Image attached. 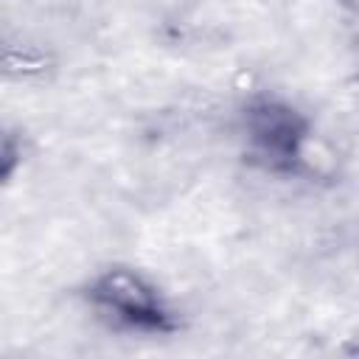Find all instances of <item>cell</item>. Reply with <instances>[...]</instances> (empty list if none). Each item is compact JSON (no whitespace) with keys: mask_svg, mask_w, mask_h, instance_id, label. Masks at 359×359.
Returning a JSON list of instances; mask_svg holds the SVG:
<instances>
[{"mask_svg":"<svg viewBox=\"0 0 359 359\" xmlns=\"http://www.w3.org/2000/svg\"><path fill=\"white\" fill-rule=\"evenodd\" d=\"M20 165H22V140L17 137V132L8 129L0 143V180L8 185Z\"/></svg>","mask_w":359,"mask_h":359,"instance_id":"cell-3","label":"cell"},{"mask_svg":"<svg viewBox=\"0 0 359 359\" xmlns=\"http://www.w3.org/2000/svg\"><path fill=\"white\" fill-rule=\"evenodd\" d=\"M345 11H353V14H359V0H337Z\"/></svg>","mask_w":359,"mask_h":359,"instance_id":"cell-4","label":"cell"},{"mask_svg":"<svg viewBox=\"0 0 359 359\" xmlns=\"http://www.w3.org/2000/svg\"><path fill=\"white\" fill-rule=\"evenodd\" d=\"M238 132L252 165L278 177H294L303 171L311 121L292 101L266 93L252 95L238 112Z\"/></svg>","mask_w":359,"mask_h":359,"instance_id":"cell-2","label":"cell"},{"mask_svg":"<svg viewBox=\"0 0 359 359\" xmlns=\"http://www.w3.org/2000/svg\"><path fill=\"white\" fill-rule=\"evenodd\" d=\"M84 300L107 323L129 334L171 337L182 328V317L165 292L135 266H104L84 286Z\"/></svg>","mask_w":359,"mask_h":359,"instance_id":"cell-1","label":"cell"}]
</instances>
